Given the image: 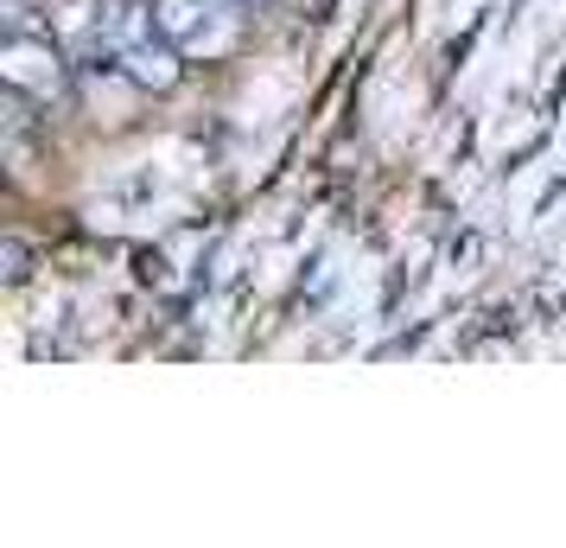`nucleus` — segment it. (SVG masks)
<instances>
[{"label":"nucleus","mask_w":566,"mask_h":548,"mask_svg":"<svg viewBox=\"0 0 566 548\" xmlns=\"http://www.w3.org/2000/svg\"><path fill=\"white\" fill-rule=\"evenodd\" d=\"M0 77H7V90L32 96L45 115L71 103V64L57 58L52 32H7V45H0Z\"/></svg>","instance_id":"f257e3e1"},{"label":"nucleus","mask_w":566,"mask_h":548,"mask_svg":"<svg viewBox=\"0 0 566 548\" xmlns=\"http://www.w3.org/2000/svg\"><path fill=\"white\" fill-rule=\"evenodd\" d=\"M217 7L230 0H154L159 27L185 58H223L235 45V13H217Z\"/></svg>","instance_id":"f03ea898"},{"label":"nucleus","mask_w":566,"mask_h":548,"mask_svg":"<svg viewBox=\"0 0 566 548\" xmlns=\"http://www.w3.org/2000/svg\"><path fill=\"white\" fill-rule=\"evenodd\" d=\"M0 261H7V281H13V288L32 275V249L20 242V236H7V242H0Z\"/></svg>","instance_id":"7ed1b4c3"},{"label":"nucleus","mask_w":566,"mask_h":548,"mask_svg":"<svg viewBox=\"0 0 566 548\" xmlns=\"http://www.w3.org/2000/svg\"><path fill=\"white\" fill-rule=\"evenodd\" d=\"M0 13H7V32H39V27H32V7H27V0H0Z\"/></svg>","instance_id":"20e7f679"},{"label":"nucleus","mask_w":566,"mask_h":548,"mask_svg":"<svg viewBox=\"0 0 566 548\" xmlns=\"http://www.w3.org/2000/svg\"><path fill=\"white\" fill-rule=\"evenodd\" d=\"M230 7H249V13H261V7H274V0H230Z\"/></svg>","instance_id":"39448f33"}]
</instances>
